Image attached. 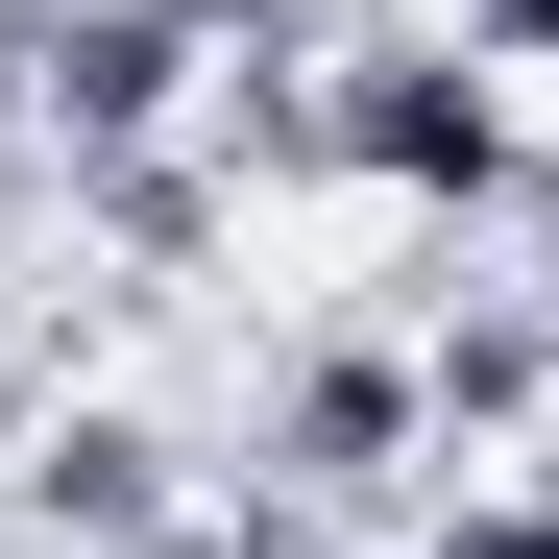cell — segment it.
<instances>
[{"label": "cell", "mask_w": 559, "mask_h": 559, "mask_svg": "<svg viewBox=\"0 0 559 559\" xmlns=\"http://www.w3.org/2000/svg\"><path fill=\"white\" fill-rule=\"evenodd\" d=\"M414 438H438V365H414V341H293V365H267V414H243V487L341 511V487H390Z\"/></svg>", "instance_id": "obj_2"}, {"label": "cell", "mask_w": 559, "mask_h": 559, "mask_svg": "<svg viewBox=\"0 0 559 559\" xmlns=\"http://www.w3.org/2000/svg\"><path fill=\"white\" fill-rule=\"evenodd\" d=\"M317 170L487 219V195H511V98H487V49H341V73H317Z\"/></svg>", "instance_id": "obj_1"}]
</instances>
